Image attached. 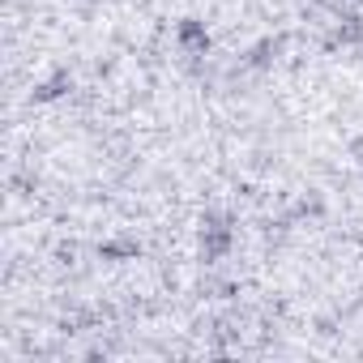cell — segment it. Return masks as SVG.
Here are the masks:
<instances>
[{
  "mask_svg": "<svg viewBox=\"0 0 363 363\" xmlns=\"http://www.w3.org/2000/svg\"><path fill=\"white\" fill-rule=\"evenodd\" d=\"M231 252V227L223 214H206L201 218V261H223Z\"/></svg>",
  "mask_w": 363,
  "mask_h": 363,
  "instance_id": "1",
  "label": "cell"
},
{
  "mask_svg": "<svg viewBox=\"0 0 363 363\" xmlns=\"http://www.w3.org/2000/svg\"><path fill=\"white\" fill-rule=\"evenodd\" d=\"M175 35H179L184 56H206V52H210V30H206V22H197V18H184Z\"/></svg>",
  "mask_w": 363,
  "mask_h": 363,
  "instance_id": "2",
  "label": "cell"
},
{
  "mask_svg": "<svg viewBox=\"0 0 363 363\" xmlns=\"http://www.w3.org/2000/svg\"><path fill=\"white\" fill-rule=\"evenodd\" d=\"M69 90H73L69 73H65V69H56V73L43 82V86H35V99H39V103H56V99H65Z\"/></svg>",
  "mask_w": 363,
  "mask_h": 363,
  "instance_id": "3",
  "label": "cell"
},
{
  "mask_svg": "<svg viewBox=\"0 0 363 363\" xmlns=\"http://www.w3.org/2000/svg\"><path fill=\"white\" fill-rule=\"evenodd\" d=\"M99 252H103V261H128V257H137L141 248H137L133 240H111V244H103Z\"/></svg>",
  "mask_w": 363,
  "mask_h": 363,
  "instance_id": "4",
  "label": "cell"
},
{
  "mask_svg": "<svg viewBox=\"0 0 363 363\" xmlns=\"http://www.w3.org/2000/svg\"><path fill=\"white\" fill-rule=\"evenodd\" d=\"M354 154H359V162H363V141H354Z\"/></svg>",
  "mask_w": 363,
  "mask_h": 363,
  "instance_id": "5",
  "label": "cell"
}]
</instances>
